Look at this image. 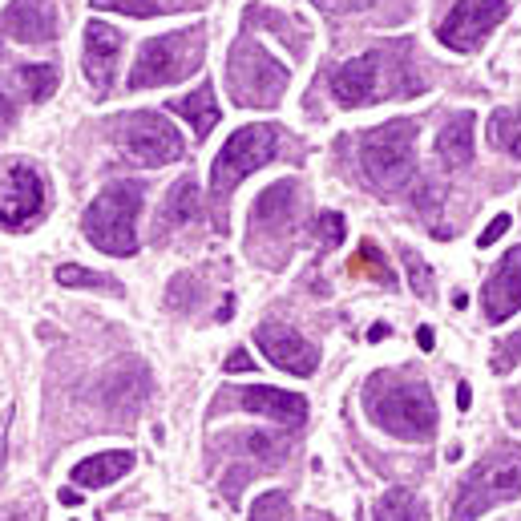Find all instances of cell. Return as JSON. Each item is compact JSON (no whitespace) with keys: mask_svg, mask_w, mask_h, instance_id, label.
<instances>
[{"mask_svg":"<svg viewBox=\"0 0 521 521\" xmlns=\"http://www.w3.org/2000/svg\"><path fill=\"white\" fill-rule=\"evenodd\" d=\"M425 85L412 73L404 49H368L364 57L348 61L332 77V93L344 110H364L388 97H416Z\"/></svg>","mask_w":521,"mask_h":521,"instance_id":"obj_1","label":"cell"},{"mask_svg":"<svg viewBox=\"0 0 521 521\" xmlns=\"http://www.w3.org/2000/svg\"><path fill=\"white\" fill-rule=\"evenodd\" d=\"M368 416L400 441H429L437 429V400L429 384L421 380H396V376H376L368 384Z\"/></svg>","mask_w":521,"mask_h":521,"instance_id":"obj_2","label":"cell"},{"mask_svg":"<svg viewBox=\"0 0 521 521\" xmlns=\"http://www.w3.org/2000/svg\"><path fill=\"white\" fill-rule=\"evenodd\" d=\"M142 182H114L106 186L93 202H89V211L81 219V231L85 239L97 247V251H106V255H134L138 251V211H142Z\"/></svg>","mask_w":521,"mask_h":521,"instance_id":"obj_3","label":"cell"},{"mask_svg":"<svg viewBox=\"0 0 521 521\" xmlns=\"http://www.w3.org/2000/svg\"><path fill=\"white\" fill-rule=\"evenodd\" d=\"M202 53H206V33L202 29H178V33L154 37V41H146L138 49V61L130 69V89L186 81L190 73L202 69Z\"/></svg>","mask_w":521,"mask_h":521,"instance_id":"obj_4","label":"cell"},{"mask_svg":"<svg viewBox=\"0 0 521 521\" xmlns=\"http://www.w3.org/2000/svg\"><path fill=\"white\" fill-rule=\"evenodd\" d=\"M227 81L239 106H279V97L287 89V65H279L271 53H263L251 37H239L231 57H227Z\"/></svg>","mask_w":521,"mask_h":521,"instance_id":"obj_5","label":"cell"},{"mask_svg":"<svg viewBox=\"0 0 521 521\" xmlns=\"http://www.w3.org/2000/svg\"><path fill=\"white\" fill-rule=\"evenodd\" d=\"M412 146H416V122H412V118H396V122H388V126L368 130L364 142H360L364 174H368L380 190H400V186L412 178V170H416Z\"/></svg>","mask_w":521,"mask_h":521,"instance_id":"obj_6","label":"cell"},{"mask_svg":"<svg viewBox=\"0 0 521 521\" xmlns=\"http://www.w3.org/2000/svg\"><path fill=\"white\" fill-rule=\"evenodd\" d=\"M509 497H521V453H497V457L481 461L461 481L449 521H477L485 509H493Z\"/></svg>","mask_w":521,"mask_h":521,"instance_id":"obj_7","label":"cell"},{"mask_svg":"<svg viewBox=\"0 0 521 521\" xmlns=\"http://www.w3.org/2000/svg\"><path fill=\"white\" fill-rule=\"evenodd\" d=\"M122 154L134 162V166H170L186 154L182 146V134L162 118V114H130V118H118V130H114Z\"/></svg>","mask_w":521,"mask_h":521,"instance_id":"obj_8","label":"cell"},{"mask_svg":"<svg viewBox=\"0 0 521 521\" xmlns=\"http://www.w3.org/2000/svg\"><path fill=\"white\" fill-rule=\"evenodd\" d=\"M275 158V130L271 126H247L239 134L227 138V146L219 150L215 158V170H211V190H215V202H227L231 190L259 166H267Z\"/></svg>","mask_w":521,"mask_h":521,"instance_id":"obj_9","label":"cell"},{"mask_svg":"<svg viewBox=\"0 0 521 521\" xmlns=\"http://www.w3.org/2000/svg\"><path fill=\"white\" fill-rule=\"evenodd\" d=\"M505 0H457L445 13V21L437 25L441 45L457 49V53H473L501 21H505Z\"/></svg>","mask_w":521,"mask_h":521,"instance_id":"obj_10","label":"cell"},{"mask_svg":"<svg viewBox=\"0 0 521 521\" xmlns=\"http://www.w3.org/2000/svg\"><path fill=\"white\" fill-rule=\"evenodd\" d=\"M45 211V182L33 166L13 162L0 178V227H25Z\"/></svg>","mask_w":521,"mask_h":521,"instance_id":"obj_11","label":"cell"},{"mask_svg":"<svg viewBox=\"0 0 521 521\" xmlns=\"http://www.w3.org/2000/svg\"><path fill=\"white\" fill-rule=\"evenodd\" d=\"M255 344L263 348V356L275 364V368H283V372H291V376H311L320 368V348H311L299 332H291L287 324H275V320H267V324H259L255 328Z\"/></svg>","mask_w":521,"mask_h":521,"instance_id":"obj_12","label":"cell"},{"mask_svg":"<svg viewBox=\"0 0 521 521\" xmlns=\"http://www.w3.org/2000/svg\"><path fill=\"white\" fill-rule=\"evenodd\" d=\"M0 37L17 45H45L57 37V9L53 0H13L0 13Z\"/></svg>","mask_w":521,"mask_h":521,"instance_id":"obj_13","label":"cell"},{"mask_svg":"<svg viewBox=\"0 0 521 521\" xmlns=\"http://www.w3.org/2000/svg\"><path fill=\"white\" fill-rule=\"evenodd\" d=\"M481 303H485L489 324H505L509 316L521 311V247L505 251V259L497 263V271L489 275V283L481 291Z\"/></svg>","mask_w":521,"mask_h":521,"instance_id":"obj_14","label":"cell"},{"mask_svg":"<svg viewBox=\"0 0 521 521\" xmlns=\"http://www.w3.org/2000/svg\"><path fill=\"white\" fill-rule=\"evenodd\" d=\"M118 53H122V33L114 25L93 21L85 29V77L93 81L97 97H106L114 89V69H118Z\"/></svg>","mask_w":521,"mask_h":521,"instance_id":"obj_15","label":"cell"},{"mask_svg":"<svg viewBox=\"0 0 521 521\" xmlns=\"http://www.w3.org/2000/svg\"><path fill=\"white\" fill-rule=\"evenodd\" d=\"M243 408L247 412H259L267 421H279L287 429H299L307 421V400L299 392H283V388H267V384H255V388H243L239 392Z\"/></svg>","mask_w":521,"mask_h":521,"instance_id":"obj_16","label":"cell"},{"mask_svg":"<svg viewBox=\"0 0 521 521\" xmlns=\"http://www.w3.org/2000/svg\"><path fill=\"white\" fill-rule=\"evenodd\" d=\"M130 469H134V453L114 449V453H97V457H85L81 465H73V481L81 489H106V485L122 481Z\"/></svg>","mask_w":521,"mask_h":521,"instance_id":"obj_17","label":"cell"},{"mask_svg":"<svg viewBox=\"0 0 521 521\" xmlns=\"http://www.w3.org/2000/svg\"><path fill=\"white\" fill-rule=\"evenodd\" d=\"M473 138H477V118L473 114H457L449 118V126L437 134V154L449 170H461L473 162Z\"/></svg>","mask_w":521,"mask_h":521,"instance_id":"obj_18","label":"cell"},{"mask_svg":"<svg viewBox=\"0 0 521 521\" xmlns=\"http://www.w3.org/2000/svg\"><path fill=\"white\" fill-rule=\"evenodd\" d=\"M170 110H174V114H182V118L190 122L194 142H202L206 134H211V130L219 126V101H215V89H211V85H198L190 97L174 101Z\"/></svg>","mask_w":521,"mask_h":521,"instance_id":"obj_19","label":"cell"},{"mask_svg":"<svg viewBox=\"0 0 521 521\" xmlns=\"http://www.w3.org/2000/svg\"><path fill=\"white\" fill-rule=\"evenodd\" d=\"M295 215V182H275L255 198V223L267 231H283Z\"/></svg>","mask_w":521,"mask_h":521,"instance_id":"obj_20","label":"cell"},{"mask_svg":"<svg viewBox=\"0 0 521 521\" xmlns=\"http://www.w3.org/2000/svg\"><path fill=\"white\" fill-rule=\"evenodd\" d=\"M194 215H198V182H194V174H186V178H178V182L170 186V194H166V202H162L158 231H162V227H166V231L186 227Z\"/></svg>","mask_w":521,"mask_h":521,"instance_id":"obj_21","label":"cell"},{"mask_svg":"<svg viewBox=\"0 0 521 521\" xmlns=\"http://www.w3.org/2000/svg\"><path fill=\"white\" fill-rule=\"evenodd\" d=\"M376 521H429V513L412 489H388L376 501Z\"/></svg>","mask_w":521,"mask_h":521,"instance_id":"obj_22","label":"cell"},{"mask_svg":"<svg viewBox=\"0 0 521 521\" xmlns=\"http://www.w3.org/2000/svg\"><path fill=\"white\" fill-rule=\"evenodd\" d=\"M57 283L61 287H81V291H106V295H122V283L101 275V271H89V267H77V263H65L57 267Z\"/></svg>","mask_w":521,"mask_h":521,"instance_id":"obj_23","label":"cell"},{"mask_svg":"<svg viewBox=\"0 0 521 521\" xmlns=\"http://www.w3.org/2000/svg\"><path fill=\"white\" fill-rule=\"evenodd\" d=\"M17 81L25 85L29 101H49V97L57 93V85H61V77H57L53 65H29V69L17 73Z\"/></svg>","mask_w":521,"mask_h":521,"instance_id":"obj_24","label":"cell"},{"mask_svg":"<svg viewBox=\"0 0 521 521\" xmlns=\"http://www.w3.org/2000/svg\"><path fill=\"white\" fill-rule=\"evenodd\" d=\"M251 521H291V501H287V493H279V489L263 493V497L255 501V509H251Z\"/></svg>","mask_w":521,"mask_h":521,"instance_id":"obj_25","label":"cell"},{"mask_svg":"<svg viewBox=\"0 0 521 521\" xmlns=\"http://www.w3.org/2000/svg\"><path fill=\"white\" fill-rule=\"evenodd\" d=\"M352 275H376L380 283H392L388 267L380 263V251H376V243H360V255L352 259Z\"/></svg>","mask_w":521,"mask_h":521,"instance_id":"obj_26","label":"cell"},{"mask_svg":"<svg viewBox=\"0 0 521 521\" xmlns=\"http://www.w3.org/2000/svg\"><path fill=\"white\" fill-rule=\"evenodd\" d=\"M93 9H110V13H126V17H154L162 5L158 0H89Z\"/></svg>","mask_w":521,"mask_h":521,"instance_id":"obj_27","label":"cell"},{"mask_svg":"<svg viewBox=\"0 0 521 521\" xmlns=\"http://www.w3.org/2000/svg\"><path fill=\"white\" fill-rule=\"evenodd\" d=\"M316 235H320V243H324V247H340V243H344V215L324 211V215H320V223H316Z\"/></svg>","mask_w":521,"mask_h":521,"instance_id":"obj_28","label":"cell"},{"mask_svg":"<svg viewBox=\"0 0 521 521\" xmlns=\"http://www.w3.org/2000/svg\"><path fill=\"white\" fill-rule=\"evenodd\" d=\"M404 263H408V275H412V291L421 295V299H433V283H429L433 275H429V267L416 259V255H404Z\"/></svg>","mask_w":521,"mask_h":521,"instance_id":"obj_29","label":"cell"},{"mask_svg":"<svg viewBox=\"0 0 521 521\" xmlns=\"http://www.w3.org/2000/svg\"><path fill=\"white\" fill-rule=\"evenodd\" d=\"M247 449H251L255 457H263V461H275V457L283 453V441H275V437H267V433H251V437H247Z\"/></svg>","mask_w":521,"mask_h":521,"instance_id":"obj_30","label":"cell"},{"mask_svg":"<svg viewBox=\"0 0 521 521\" xmlns=\"http://www.w3.org/2000/svg\"><path fill=\"white\" fill-rule=\"evenodd\" d=\"M509 223H513L509 215H497V219H493V223H489V227L477 235V247H493V243H497V239L509 231Z\"/></svg>","mask_w":521,"mask_h":521,"instance_id":"obj_31","label":"cell"},{"mask_svg":"<svg viewBox=\"0 0 521 521\" xmlns=\"http://www.w3.org/2000/svg\"><path fill=\"white\" fill-rule=\"evenodd\" d=\"M13 118H17V106H13V97H9V89L0 85V134H9Z\"/></svg>","mask_w":521,"mask_h":521,"instance_id":"obj_32","label":"cell"},{"mask_svg":"<svg viewBox=\"0 0 521 521\" xmlns=\"http://www.w3.org/2000/svg\"><path fill=\"white\" fill-rule=\"evenodd\" d=\"M311 5H320L324 13H352V9H364L368 0H311Z\"/></svg>","mask_w":521,"mask_h":521,"instance_id":"obj_33","label":"cell"},{"mask_svg":"<svg viewBox=\"0 0 521 521\" xmlns=\"http://www.w3.org/2000/svg\"><path fill=\"white\" fill-rule=\"evenodd\" d=\"M227 372H231V376H239V372H255L251 352H243V348H239V352H231V356H227Z\"/></svg>","mask_w":521,"mask_h":521,"instance_id":"obj_34","label":"cell"},{"mask_svg":"<svg viewBox=\"0 0 521 521\" xmlns=\"http://www.w3.org/2000/svg\"><path fill=\"white\" fill-rule=\"evenodd\" d=\"M433 328H421V332H416V344H421V352H433Z\"/></svg>","mask_w":521,"mask_h":521,"instance_id":"obj_35","label":"cell"},{"mask_svg":"<svg viewBox=\"0 0 521 521\" xmlns=\"http://www.w3.org/2000/svg\"><path fill=\"white\" fill-rule=\"evenodd\" d=\"M469 400H473V392H469V384H461V388H457V404L469 408Z\"/></svg>","mask_w":521,"mask_h":521,"instance_id":"obj_36","label":"cell"},{"mask_svg":"<svg viewBox=\"0 0 521 521\" xmlns=\"http://www.w3.org/2000/svg\"><path fill=\"white\" fill-rule=\"evenodd\" d=\"M509 150H513V158H521V126L513 130V138H509Z\"/></svg>","mask_w":521,"mask_h":521,"instance_id":"obj_37","label":"cell"},{"mask_svg":"<svg viewBox=\"0 0 521 521\" xmlns=\"http://www.w3.org/2000/svg\"><path fill=\"white\" fill-rule=\"evenodd\" d=\"M5 457H9V437H5V429H0V469H5Z\"/></svg>","mask_w":521,"mask_h":521,"instance_id":"obj_38","label":"cell"},{"mask_svg":"<svg viewBox=\"0 0 521 521\" xmlns=\"http://www.w3.org/2000/svg\"><path fill=\"white\" fill-rule=\"evenodd\" d=\"M61 501H65V505H77V501H81V493H77V489H61Z\"/></svg>","mask_w":521,"mask_h":521,"instance_id":"obj_39","label":"cell"},{"mask_svg":"<svg viewBox=\"0 0 521 521\" xmlns=\"http://www.w3.org/2000/svg\"><path fill=\"white\" fill-rule=\"evenodd\" d=\"M388 336V328L384 324H372V332H368V340H384Z\"/></svg>","mask_w":521,"mask_h":521,"instance_id":"obj_40","label":"cell"},{"mask_svg":"<svg viewBox=\"0 0 521 521\" xmlns=\"http://www.w3.org/2000/svg\"><path fill=\"white\" fill-rule=\"evenodd\" d=\"M231 311H235V303H231V299H227V303H223V307H219V320H223V324H227V320H231Z\"/></svg>","mask_w":521,"mask_h":521,"instance_id":"obj_41","label":"cell"},{"mask_svg":"<svg viewBox=\"0 0 521 521\" xmlns=\"http://www.w3.org/2000/svg\"><path fill=\"white\" fill-rule=\"evenodd\" d=\"M316 521H328V517H316Z\"/></svg>","mask_w":521,"mask_h":521,"instance_id":"obj_42","label":"cell"}]
</instances>
